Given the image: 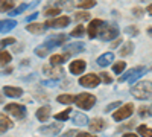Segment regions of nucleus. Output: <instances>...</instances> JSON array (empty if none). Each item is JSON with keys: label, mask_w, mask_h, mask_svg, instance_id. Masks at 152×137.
<instances>
[{"label": "nucleus", "mask_w": 152, "mask_h": 137, "mask_svg": "<svg viewBox=\"0 0 152 137\" xmlns=\"http://www.w3.org/2000/svg\"><path fill=\"white\" fill-rule=\"evenodd\" d=\"M70 114H72V110L67 108V110H64V111H61V113L55 114V119H56L58 122H66V120L70 119Z\"/></svg>", "instance_id": "c85d7f7f"}, {"label": "nucleus", "mask_w": 152, "mask_h": 137, "mask_svg": "<svg viewBox=\"0 0 152 137\" xmlns=\"http://www.w3.org/2000/svg\"><path fill=\"white\" fill-rule=\"evenodd\" d=\"M122 41H123L122 38H116V41H114V43L111 44V47H117V46H119V44H120Z\"/></svg>", "instance_id": "de8ad7c7"}, {"label": "nucleus", "mask_w": 152, "mask_h": 137, "mask_svg": "<svg viewBox=\"0 0 152 137\" xmlns=\"http://www.w3.org/2000/svg\"><path fill=\"white\" fill-rule=\"evenodd\" d=\"M15 26H17V21L15 20H2V21H0V32L6 34V32L12 31Z\"/></svg>", "instance_id": "4be33fe9"}, {"label": "nucleus", "mask_w": 152, "mask_h": 137, "mask_svg": "<svg viewBox=\"0 0 152 137\" xmlns=\"http://www.w3.org/2000/svg\"><path fill=\"white\" fill-rule=\"evenodd\" d=\"M76 6H79L82 9H90V8L96 6V0H78Z\"/></svg>", "instance_id": "cd10ccee"}, {"label": "nucleus", "mask_w": 152, "mask_h": 137, "mask_svg": "<svg viewBox=\"0 0 152 137\" xmlns=\"http://www.w3.org/2000/svg\"><path fill=\"white\" fill-rule=\"evenodd\" d=\"M126 69V63L125 61H117V63H114L113 66V72L117 73V75H122V72Z\"/></svg>", "instance_id": "72a5a7b5"}, {"label": "nucleus", "mask_w": 152, "mask_h": 137, "mask_svg": "<svg viewBox=\"0 0 152 137\" xmlns=\"http://www.w3.org/2000/svg\"><path fill=\"white\" fill-rule=\"evenodd\" d=\"M148 34H149V35H152V26H151V28H148Z\"/></svg>", "instance_id": "3c124183"}, {"label": "nucleus", "mask_w": 152, "mask_h": 137, "mask_svg": "<svg viewBox=\"0 0 152 137\" xmlns=\"http://www.w3.org/2000/svg\"><path fill=\"white\" fill-rule=\"evenodd\" d=\"M11 61H12V55H11L9 52L2 51V49H0V67H3V66L9 64Z\"/></svg>", "instance_id": "a878e982"}, {"label": "nucleus", "mask_w": 152, "mask_h": 137, "mask_svg": "<svg viewBox=\"0 0 152 137\" xmlns=\"http://www.w3.org/2000/svg\"><path fill=\"white\" fill-rule=\"evenodd\" d=\"M3 95L8 97H21L23 90L20 87H12V85H5L3 87Z\"/></svg>", "instance_id": "dca6fc26"}, {"label": "nucleus", "mask_w": 152, "mask_h": 137, "mask_svg": "<svg viewBox=\"0 0 152 137\" xmlns=\"http://www.w3.org/2000/svg\"><path fill=\"white\" fill-rule=\"evenodd\" d=\"M88 128H90V131L93 133H100V131H104L107 128V122L104 119H100V117H94L90 120V123H88Z\"/></svg>", "instance_id": "ddd939ff"}, {"label": "nucleus", "mask_w": 152, "mask_h": 137, "mask_svg": "<svg viewBox=\"0 0 152 137\" xmlns=\"http://www.w3.org/2000/svg\"><path fill=\"white\" fill-rule=\"evenodd\" d=\"M66 41H67V35H64V34H56V35H50L49 38L44 41L43 46H46L49 51H52V49H55V47L62 46Z\"/></svg>", "instance_id": "0eeeda50"}, {"label": "nucleus", "mask_w": 152, "mask_h": 137, "mask_svg": "<svg viewBox=\"0 0 152 137\" xmlns=\"http://www.w3.org/2000/svg\"><path fill=\"white\" fill-rule=\"evenodd\" d=\"M75 104L81 110H91L96 104V96L90 93H79L78 96H75Z\"/></svg>", "instance_id": "7ed1b4c3"}, {"label": "nucleus", "mask_w": 152, "mask_h": 137, "mask_svg": "<svg viewBox=\"0 0 152 137\" xmlns=\"http://www.w3.org/2000/svg\"><path fill=\"white\" fill-rule=\"evenodd\" d=\"M76 136V131L75 130H70V131H67L66 134H62L61 137H75Z\"/></svg>", "instance_id": "49530a36"}, {"label": "nucleus", "mask_w": 152, "mask_h": 137, "mask_svg": "<svg viewBox=\"0 0 152 137\" xmlns=\"http://www.w3.org/2000/svg\"><path fill=\"white\" fill-rule=\"evenodd\" d=\"M5 111L9 113L11 116H14L15 119H24L26 117V107L21 105V104H15V102L8 104V105H5Z\"/></svg>", "instance_id": "39448f33"}, {"label": "nucleus", "mask_w": 152, "mask_h": 137, "mask_svg": "<svg viewBox=\"0 0 152 137\" xmlns=\"http://www.w3.org/2000/svg\"><path fill=\"white\" fill-rule=\"evenodd\" d=\"M14 127L12 120L6 116V114H0V134H5L8 130H11Z\"/></svg>", "instance_id": "f3484780"}, {"label": "nucleus", "mask_w": 152, "mask_h": 137, "mask_svg": "<svg viewBox=\"0 0 152 137\" xmlns=\"http://www.w3.org/2000/svg\"><path fill=\"white\" fill-rule=\"evenodd\" d=\"M28 8H29V5H24V3H23V5H20V6L14 8V9H11V11H9V15H11V17H15V15L21 14L23 11H26Z\"/></svg>", "instance_id": "f704fd0d"}, {"label": "nucleus", "mask_w": 152, "mask_h": 137, "mask_svg": "<svg viewBox=\"0 0 152 137\" xmlns=\"http://www.w3.org/2000/svg\"><path fill=\"white\" fill-rule=\"evenodd\" d=\"M90 14H88V12L87 11H81V12H76V14H75V20L76 21H88V20H90Z\"/></svg>", "instance_id": "473e14b6"}, {"label": "nucleus", "mask_w": 152, "mask_h": 137, "mask_svg": "<svg viewBox=\"0 0 152 137\" xmlns=\"http://www.w3.org/2000/svg\"><path fill=\"white\" fill-rule=\"evenodd\" d=\"M85 32H87V29L82 26V24H78L72 32H70V35L72 37H75V38H79V37H82V35H85Z\"/></svg>", "instance_id": "c756f323"}, {"label": "nucleus", "mask_w": 152, "mask_h": 137, "mask_svg": "<svg viewBox=\"0 0 152 137\" xmlns=\"http://www.w3.org/2000/svg\"><path fill=\"white\" fill-rule=\"evenodd\" d=\"M114 61V53H111V52H107V53H102L99 58H97V66H100V67H107V66H110L111 63Z\"/></svg>", "instance_id": "aec40b11"}, {"label": "nucleus", "mask_w": 152, "mask_h": 137, "mask_svg": "<svg viewBox=\"0 0 152 137\" xmlns=\"http://www.w3.org/2000/svg\"><path fill=\"white\" fill-rule=\"evenodd\" d=\"M120 105H122V102H120V101H116V102H113V104L107 105L104 111H105V113H108V111H113L114 108H117V107H120Z\"/></svg>", "instance_id": "79ce46f5"}, {"label": "nucleus", "mask_w": 152, "mask_h": 137, "mask_svg": "<svg viewBox=\"0 0 152 137\" xmlns=\"http://www.w3.org/2000/svg\"><path fill=\"white\" fill-rule=\"evenodd\" d=\"M15 0H0V12H9L11 9H14Z\"/></svg>", "instance_id": "393cba45"}, {"label": "nucleus", "mask_w": 152, "mask_h": 137, "mask_svg": "<svg viewBox=\"0 0 152 137\" xmlns=\"http://www.w3.org/2000/svg\"><path fill=\"white\" fill-rule=\"evenodd\" d=\"M99 78H100V81L105 82V84H111V82H113V78L110 76V75H108L107 72H102V73L99 75Z\"/></svg>", "instance_id": "ea45409f"}, {"label": "nucleus", "mask_w": 152, "mask_h": 137, "mask_svg": "<svg viewBox=\"0 0 152 137\" xmlns=\"http://www.w3.org/2000/svg\"><path fill=\"white\" fill-rule=\"evenodd\" d=\"M61 14V8L55 6V8H46L44 9V15L46 17H58Z\"/></svg>", "instance_id": "7c9ffc66"}, {"label": "nucleus", "mask_w": 152, "mask_h": 137, "mask_svg": "<svg viewBox=\"0 0 152 137\" xmlns=\"http://www.w3.org/2000/svg\"><path fill=\"white\" fill-rule=\"evenodd\" d=\"M72 122H73V125L75 127H84L88 123V117L87 114H82L79 113V111H72Z\"/></svg>", "instance_id": "2eb2a0df"}, {"label": "nucleus", "mask_w": 152, "mask_h": 137, "mask_svg": "<svg viewBox=\"0 0 152 137\" xmlns=\"http://www.w3.org/2000/svg\"><path fill=\"white\" fill-rule=\"evenodd\" d=\"M84 51H85V44H82V43H72V44L66 46V52L67 53L73 52V55H75V53H81Z\"/></svg>", "instance_id": "412c9836"}, {"label": "nucleus", "mask_w": 152, "mask_h": 137, "mask_svg": "<svg viewBox=\"0 0 152 137\" xmlns=\"http://www.w3.org/2000/svg\"><path fill=\"white\" fill-rule=\"evenodd\" d=\"M87 69V63L84 59H75L70 64V73L72 75H82Z\"/></svg>", "instance_id": "f8f14e48"}, {"label": "nucleus", "mask_w": 152, "mask_h": 137, "mask_svg": "<svg viewBox=\"0 0 152 137\" xmlns=\"http://www.w3.org/2000/svg\"><path fill=\"white\" fill-rule=\"evenodd\" d=\"M117 35H119V28L116 24L102 23V26L99 28V32H97V38L102 41H111L114 38H117Z\"/></svg>", "instance_id": "f03ea898"}, {"label": "nucleus", "mask_w": 152, "mask_h": 137, "mask_svg": "<svg viewBox=\"0 0 152 137\" xmlns=\"http://www.w3.org/2000/svg\"><path fill=\"white\" fill-rule=\"evenodd\" d=\"M35 117L40 120V122L49 120V117H50V107H49V105H44V107H41V108H38L37 113H35Z\"/></svg>", "instance_id": "6ab92c4d"}, {"label": "nucleus", "mask_w": 152, "mask_h": 137, "mask_svg": "<svg viewBox=\"0 0 152 137\" xmlns=\"http://www.w3.org/2000/svg\"><path fill=\"white\" fill-rule=\"evenodd\" d=\"M122 137H137V134H134V133H126V134H123Z\"/></svg>", "instance_id": "8fccbe9b"}, {"label": "nucleus", "mask_w": 152, "mask_h": 137, "mask_svg": "<svg viewBox=\"0 0 152 137\" xmlns=\"http://www.w3.org/2000/svg\"><path fill=\"white\" fill-rule=\"evenodd\" d=\"M138 116H140V117L152 116V107H140V108H138Z\"/></svg>", "instance_id": "4c0bfd02"}, {"label": "nucleus", "mask_w": 152, "mask_h": 137, "mask_svg": "<svg viewBox=\"0 0 152 137\" xmlns=\"http://www.w3.org/2000/svg\"><path fill=\"white\" fill-rule=\"evenodd\" d=\"M131 95L135 99H140V101L152 99V82L151 81H140V82H137L131 89Z\"/></svg>", "instance_id": "f257e3e1"}, {"label": "nucleus", "mask_w": 152, "mask_h": 137, "mask_svg": "<svg viewBox=\"0 0 152 137\" xmlns=\"http://www.w3.org/2000/svg\"><path fill=\"white\" fill-rule=\"evenodd\" d=\"M44 24H40V23H28V26H26V31L29 34H37V35H40L44 32Z\"/></svg>", "instance_id": "5701e85b"}, {"label": "nucleus", "mask_w": 152, "mask_h": 137, "mask_svg": "<svg viewBox=\"0 0 152 137\" xmlns=\"http://www.w3.org/2000/svg\"><path fill=\"white\" fill-rule=\"evenodd\" d=\"M137 131H138V134H140L142 137H152V128H149L146 125L137 127Z\"/></svg>", "instance_id": "2f4dec72"}, {"label": "nucleus", "mask_w": 152, "mask_h": 137, "mask_svg": "<svg viewBox=\"0 0 152 137\" xmlns=\"http://www.w3.org/2000/svg\"><path fill=\"white\" fill-rule=\"evenodd\" d=\"M125 34H128L131 37H135V35H138V29L135 26H128V28L125 29Z\"/></svg>", "instance_id": "a19ab883"}, {"label": "nucleus", "mask_w": 152, "mask_h": 137, "mask_svg": "<svg viewBox=\"0 0 152 137\" xmlns=\"http://www.w3.org/2000/svg\"><path fill=\"white\" fill-rule=\"evenodd\" d=\"M62 130V125L59 123H50V125H43L38 128V133L43 136H56L59 134V131Z\"/></svg>", "instance_id": "9b49d317"}, {"label": "nucleus", "mask_w": 152, "mask_h": 137, "mask_svg": "<svg viewBox=\"0 0 152 137\" xmlns=\"http://www.w3.org/2000/svg\"><path fill=\"white\" fill-rule=\"evenodd\" d=\"M70 24V17H66V15H61V17H55L52 20H47L44 23L46 28H56V29H62Z\"/></svg>", "instance_id": "9d476101"}, {"label": "nucleus", "mask_w": 152, "mask_h": 137, "mask_svg": "<svg viewBox=\"0 0 152 137\" xmlns=\"http://www.w3.org/2000/svg\"><path fill=\"white\" fill-rule=\"evenodd\" d=\"M100 82L102 81H100L99 75H94V73H88V75H84L82 78H79V85L85 87V89H94Z\"/></svg>", "instance_id": "6e6552de"}, {"label": "nucleus", "mask_w": 152, "mask_h": 137, "mask_svg": "<svg viewBox=\"0 0 152 137\" xmlns=\"http://www.w3.org/2000/svg\"><path fill=\"white\" fill-rule=\"evenodd\" d=\"M35 53L40 56V58H46V56L50 53V51H49L46 46H38V47L35 49Z\"/></svg>", "instance_id": "c9c22d12"}, {"label": "nucleus", "mask_w": 152, "mask_h": 137, "mask_svg": "<svg viewBox=\"0 0 152 137\" xmlns=\"http://www.w3.org/2000/svg\"><path fill=\"white\" fill-rule=\"evenodd\" d=\"M132 14H134L135 17H138V18H142V17H143V14H145V9H143V8H140V6H137V8H134V9H132Z\"/></svg>", "instance_id": "37998d69"}, {"label": "nucleus", "mask_w": 152, "mask_h": 137, "mask_svg": "<svg viewBox=\"0 0 152 137\" xmlns=\"http://www.w3.org/2000/svg\"><path fill=\"white\" fill-rule=\"evenodd\" d=\"M132 51H134V43H132V41H126V43L120 47L119 55H120V56H128V55L132 53Z\"/></svg>", "instance_id": "b1692460"}, {"label": "nucleus", "mask_w": 152, "mask_h": 137, "mask_svg": "<svg viewBox=\"0 0 152 137\" xmlns=\"http://www.w3.org/2000/svg\"><path fill=\"white\" fill-rule=\"evenodd\" d=\"M75 137H97V136H94L91 133H76Z\"/></svg>", "instance_id": "c03bdc74"}, {"label": "nucleus", "mask_w": 152, "mask_h": 137, "mask_svg": "<svg viewBox=\"0 0 152 137\" xmlns=\"http://www.w3.org/2000/svg\"><path fill=\"white\" fill-rule=\"evenodd\" d=\"M37 17H38V12H34V14H31L29 17H26L24 20H26V21L29 23V21H34V20H37Z\"/></svg>", "instance_id": "a18cd8bd"}, {"label": "nucleus", "mask_w": 152, "mask_h": 137, "mask_svg": "<svg viewBox=\"0 0 152 137\" xmlns=\"http://www.w3.org/2000/svg\"><path fill=\"white\" fill-rule=\"evenodd\" d=\"M14 43H15V38H11V37H8V38H5V40L0 41V49H3V47H6V46H12Z\"/></svg>", "instance_id": "58836bf2"}, {"label": "nucleus", "mask_w": 152, "mask_h": 137, "mask_svg": "<svg viewBox=\"0 0 152 137\" xmlns=\"http://www.w3.org/2000/svg\"><path fill=\"white\" fill-rule=\"evenodd\" d=\"M146 12H148L149 15H152V3H151V5H148V8H146Z\"/></svg>", "instance_id": "09e8293b"}, {"label": "nucleus", "mask_w": 152, "mask_h": 137, "mask_svg": "<svg viewBox=\"0 0 152 137\" xmlns=\"http://www.w3.org/2000/svg\"><path fill=\"white\" fill-rule=\"evenodd\" d=\"M132 113H134V105H132V104H125V105H122L119 110L114 111L113 119L116 120V122H122V120H125V119H128Z\"/></svg>", "instance_id": "423d86ee"}, {"label": "nucleus", "mask_w": 152, "mask_h": 137, "mask_svg": "<svg viewBox=\"0 0 152 137\" xmlns=\"http://www.w3.org/2000/svg\"><path fill=\"white\" fill-rule=\"evenodd\" d=\"M69 56H70V53H67V52L66 53H55V55L50 56V64L52 66H61L69 59Z\"/></svg>", "instance_id": "a211bd4d"}, {"label": "nucleus", "mask_w": 152, "mask_h": 137, "mask_svg": "<svg viewBox=\"0 0 152 137\" xmlns=\"http://www.w3.org/2000/svg\"><path fill=\"white\" fill-rule=\"evenodd\" d=\"M102 20H99V18H94L90 21V24H88V28H87V34L90 38H96L97 37V32H99V28L102 26Z\"/></svg>", "instance_id": "4468645a"}, {"label": "nucleus", "mask_w": 152, "mask_h": 137, "mask_svg": "<svg viewBox=\"0 0 152 137\" xmlns=\"http://www.w3.org/2000/svg\"><path fill=\"white\" fill-rule=\"evenodd\" d=\"M56 101H58L59 104L70 105V104L75 102V96H73V95H59V96L56 97Z\"/></svg>", "instance_id": "bb28decb"}, {"label": "nucleus", "mask_w": 152, "mask_h": 137, "mask_svg": "<svg viewBox=\"0 0 152 137\" xmlns=\"http://www.w3.org/2000/svg\"><path fill=\"white\" fill-rule=\"evenodd\" d=\"M148 69L143 67V66H137L134 69H131L129 72H126L125 75H122V76L119 78V82H125V81H128L129 84H134V81H137L138 78H142L143 75H146Z\"/></svg>", "instance_id": "20e7f679"}, {"label": "nucleus", "mask_w": 152, "mask_h": 137, "mask_svg": "<svg viewBox=\"0 0 152 137\" xmlns=\"http://www.w3.org/2000/svg\"><path fill=\"white\" fill-rule=\"evenodd\" d=\"M56 5H58V8H64V9H73V0H58L56 2Z\"/></svg>", "instance_id": "e433bc0d"}, {"label": "nucleus", "mask_w": 152, "mask_h": 137, "mask_svg": "<svg viewBox=\"0 0 152 137\" xmlns=\"http://www.w3.org/2000/svg\"><path fill=\"white\" fill-rule=\"evenodd\" d=\"M43 73L50 79H61V76L64 75V69L62 66H44L43 67Z\"/></svg>", "instance_id": "1a4fd4ad"}]
</instances>
